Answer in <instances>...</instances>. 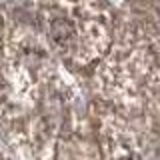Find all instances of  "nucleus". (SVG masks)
Returning a JSON list of instances; mask_svg holds the SVG:
<instances>
[{
    "label": "nucleus",
    "instance_id": "nucleus-1",
    "mask_svg": "<svg viewBox=\"0 0 160 160\" xmlns=\"http://www.w3.org/2000/svg\"><path fill=\"white\" fill-rule=\"evenodd\" d=\"M38 10L48 46L70 64L96 62L112 44V14L104 4H50Z\"/></svg>",
    "mask_w": 160,
    "mask_h": 160
}]
</instances>
